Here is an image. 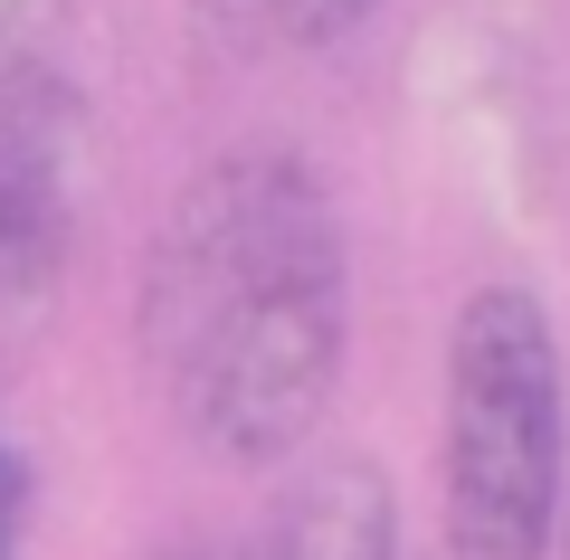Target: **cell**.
<instances>
[{
  "instance_id": "1",
  "label": "cell",
  "mask_w": 570,
  "mask_h": 560,
  "mask_svg": "<svg viewBox=\"0 0 570 560\" xmlns=\"http://www.w3.org/2000/svg\"><path fill=\"white\" fill-rule=\"evenodd\" d=\"M134 352L200 456L238 475L305 456L352 361V238L295 143H238L181 180L134 285Z\"/></svg>"
},
{
  "instance_id": "2",
  "label": "cell",
  "mask_w": 570,
  "mask_h": 560,
  "mask_svg": "<svg viewBox=\"0 0 570 560\" xmlns=\"http://www.w3.org/2000/svg\"><path fill=\"white\" fill-rule=\"evenodd\" d=\"M570 494V361L523 276H485L448 314L438 513L448 560H551Z\"/></svg>"
},
{
  "instance_id": "3",
  "label": "cell",
  "mask_w": 570,
  "mask_h": 560,
  "mask_svg": "<svg viewBox=\"0 0 570 560\" xmlns=\"http://www.w3.org/2000/svg\"><path fill=\"white\" fill-rule=\"evenodd\" d=\"M86 180H96L86 86L58 77L48 58L0 77V390L20 381V361L58 314L86 228Z\"/></svg>"
},
{
  "instance_id": "4",
  "label": "cell",
  "mask_w": 570,
  "mask_h": 560,
  "mask_svg": "<svg viewBox=\"0 0 570 560\" xmlns=\"http://www.w3.org/2000/svg\"><path fill=\"white\" fill-rule=\"evenodd\" d=\"M219 560H400V494L371 456H314L257 503Z\"/></svg>"
},
{
  "instance_id": "5",
  "label": "cell",
  "mask_w": 570,
  "mask_h": 560,
  "mask_svg": "<svg viewBox=\"0 0 570 560\" xmlns=\"http://www.w3.org/2000/svg\"><path fill=\"white\" fill-rule=\"evenodd\" d=\"M247 10H257V29L285 39V48H343L352 29H371L381 0H247Z\"/></svg>"
},
{
  "instance_id": "6",
  "label": "cell",
  "mask_w": 570,
  "mask_h": 560,
  "mask_svg": "<svg viewBox=\"0 0 570 560\" xmlns=\"http://www.w3.org/2000/svg\"><path fill=\"white\" fill-rule=\"evenodd\" d=\"M77 0H0V77H20V67L48 58V39L67 29Z\"/></svg>"
},
{
  "instance_id": "7",
  "label": "cell",
  "mask_w": 570,
  "mask_h": 560,
  "mask_svg": "<svg viewBox=\"0 0 570 560\" xmlns=\"http://www.w3.org/2000/svg\"><path fill=\"white\" fill-rule=\"evenodd\" d=\"M20 522H29V465H20V446L0 438V560L20 551Z\"/></svg>"
},
{
  "instance_id": "8",
  "label": "cell",
  "mask_w": 570,
  "mask_h": 560,
  "mask_svg": "<svg viewBox=\"0 0 570 560\" xmlns=\"http://www.w3.org/2000/svg\"><path fill=\"white\" fill-rule=\"evenodd\" d=\"M561 560H570V494H561Z\"/></svg>"
},
{
  "instance_id": "9",
  "label": "cell",
  "mask_w": 570,
  "mask_h": 560,
  "mask_svg": "<svg viewBox=\"0 0 570 560\" xmlns=\"http://www.w3.org/2000/svg\"><path fill=\"white\" fill-rule=\"evenodd\" d=\"M163 560H209V551H190V541H181V551H163Z\"/></svg>"
}]
</instances>
